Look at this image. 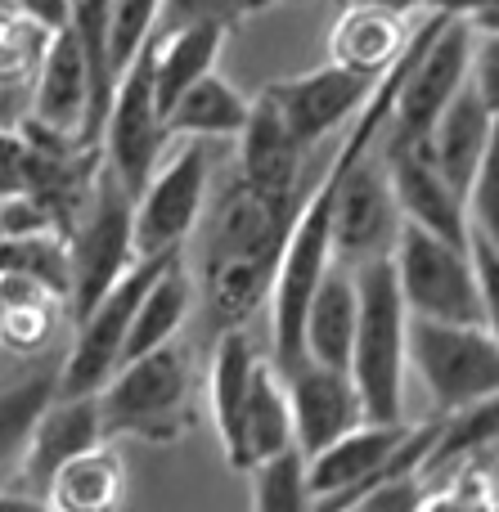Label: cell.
<instances>
[{"label":"cell","instance_id":"1","mask_svg":"<svg viewBox=\"0 0 499 512\" xmlns=\"http://www.w3.org/2000/svg\"><path fill=\"white\" fill-rule=\"evenodd\" d=\"M302 194L306 189L261 194L239 176H230V185L221 189L198 234V274L189 279L198 288V319L207 337L243 328L270 297V279Z\"/></svg>","mask_w":499,"mask_h":512},{"label":"cell","instance_id":"2","mask_svg":"<svg viewBox=\"0 0 499 512\" xmlns=\"http://www.w3.org/2000/svg\"><path fill=\"white\" fill-rule=\"evenodd\" d=\"M356 279V333L347 373L360 391L369 423H405V310L392 261L378 256L351 270Z\"/></svg>","mask_w":499,"mask_h":512},{"label":"cell","instance_id":"3","mask_svg":"<svg viewBox=\"0 0 499 512\" xmlns=\"http://www.w3.org/2000/svg\"><path fill=\"white\" fill-rule=\"evenodd\" d=\"M104 436H140L153 445H176L194 427V369L176 337L144 355H131L95 391Z\"/></svg>","mask_w":499,"mask_h":512},{"label":"cell","instance_id":"4","mask_svg":"<svg viewBox=\"0 0 499 512\" xmlns=\"http://www.w3.org/2000/svg\"><path fill=\"white\" fill-rule=\"evenodd\" d=\"M405 364L423 378L441 414L491 400L499 387L495 324H450V319H405Z\"/></svg>","mask_w":499,"mask_h":512},{"label":"cell","instance_id":"5","mask_svg":"<svg viewBox=\"0 0 499 512\" xmlns=\"http://www.w3.org/2000/svg\"><path fill=\"white\" fill-rule=\"evenodd\" d=\"M387 261H392L396 288H401L410 315L450 319V324H495V310L486 306L482 288H477L468 248L414 221H401Z\"/></svg>","mask_w":499,"mask_h":512},{"label":"cell","instance_id":"6","mask_svg":"<svg viewBox=\"0 0 499 512\" xmlns=\"http://www.w3.org/2000/svg\"><path fill=\"white\" fill-rule=\"evenodd\" d=\"M131 189L113 176V167H99L90 203L81 212L77 230L68 234V310L72 324L122 279L135 261V225H131Z\"/></svg>","mask_w":499,"mask_h":512},{"label":"cell","instance_id":"7","mask_svg":"<svg viewBox=\"0 0 499 512\" xmlns=\"http://www.w3.org/2000/svg\"><path fill=\"white\" fill-rule=\"evenodd\" d=\"M185 248H167V252H144L135 256L122 270V279L77 319V337H72L68 360L59 364V378H54V396H95L113 369L122 364V342H126V324H131V310L140 301V292L167 270Z\"/></svg>","mask_w":499,"mask_h":512},{"label":"cell","instance_id":"8","mask_svg":"<svg viewBox=\"0 0 499 512\" xmlns=\"http://www.w3.org/2000/svg\"><path fill=\"white\" fill-rule=\"evenodd\" d=\"M167 126H162V108L153 95V36L131 54L113 81L104 122H99V149L113 176L131 189V198L144 189V180L158 167V153L167 149Z\"/></svg>","mask_w":499,"mask_h":512},{"label":"cell","instance_id":"9","mask_svg":"<svg viewBox=\"0 0 499 512\" xmlns=\"http://www.w3.org/2000/svg\"><path fill=\"white\" fill-rule=\"evenodd\" d=\"M18 135H23V176H18V189L41 207L50 230L68 243V234L77 230L81 212L90 203L99 167H104V149L77 140V135H54L45 126L27 122V117L18 122Z\"/></svg>","mask_w":499,"mask_h":512},{"label":"cell","instance_id":"10","mask_svg":"<svg viewBox=\"0 0 499 512\" xmlns=\"http://www.w3.org/2000/svg\"><path fill=\"white\" fill-rule=\"evenodd\" d=\"M401 207L387 185L383 158H374V144L356 149L342 167V185L333 198V225H329V256L342 270L369 265L378 256H392L396 230H401Z\"/></svg>","mask_w":499,"mask_h":512},{"label":"cell","instance_id":"11","mask_svg":"<svg viewBox=\"0 0 499 512\" xmlns=\"http://www.w3.org/2000/svg\"><path fill=\"white\" fill-rule=\"evenodd\" d=\"M185 149H176L131 203V225H135V252H167L185 248L194 234L198 212H203L207 185H212V149L198 135H185Z\"/></svg>","mask_w":499,"mask_h":512},{"label":"cell","instance_id":"12","mask_svg":"<svg viewBox=\"0 0 499 512\" xmlns=\"http://www.w3.org/2000/svg\"><path fill=\"white\" fill-rule=\"evenodd\" d=\"M374 81L378 77L338 68V63H324V68L306 72V77L270 81L261 95L275 104V113L284 117V126L293 131V140L311 153L315 144L329 140L338 126H347L351 117L365 108V99L374 95Z\"/></svg>","mask_w":499,"mask_h":512},{"label":"cell","instance_id":"13","mask_svg":"<svg viewBox=\"0 0 499 512\" xmlns=\"http://www.w3.org/2000/svg\"><path fill=\"white\" fill-rule=\"evenodd\" d=\"M405 436V423H356L329 441L324 450L306 454V490H311V508H356V499L378 481L383 463L392 459L396 441Z\"/></svg>","mask_w":499,"mask_h":512},{"label":"cell","instance_id":"14","mask_svg":"<svg viewBox=\"0 0 499 512\" xmlns=\"http://www.w3.org/2000/svg\"><path fill=\"white\" fill-rule=\"evenodd\" d=\"M284 391L288 414H293V445L302 454L324 450L342 432L365 423V405H360V391L347 369L302 360L297 369L284 373Z\"/></svg>","mask_w":499,"mask_h":512},{"label":"cell","instance_id":"15","mask_svg":"<svg viewBox=\"0 0 499 512\" xmlns=\"http://www.w3.org/2000/svg\"><path fill=\"white\" fill-rule=\"evenodd\" d=\"M383 167H387V185H392L396 207H401L405 221H414V225H423V230L468 248V207H464V198L450 189V180L441 176V167L432 162L428 140L401 144V149H383Z\"/></svg>","mask_w":499,"mask_h":512},{"label":"cell","instance_id":"16","mask_svg":"<svg viewBox=\"0 0 499 512\" xmlns=\"http://www.w3.org/2000/svg\"><path fill=\"white\" fill-rule=\"evenodd\" d=\"M99 441H104L99 400L95 396H54L50 405L41 409V418H36L32 436H27V445H23V459H18L27 495L45 504V486H50L54 472Z\"/></svg>","mask_w":499,"mask_h":512},{"label":"cell","instance_id":"17","mask_svg":"<svg viewBox=\"0 0 499 512\" xmlns=\"http://www.w3.org/2000/svg\"><path fill=\"white\" fill-rule=\"evenodd\" d=\"M86 117H90L86 54H81L77 36L63 27V32L45 36V50H41L36 81H32V104H27V122L45 126L54 135L86 140Z\"/></svg>","mask_w":499,"mask_h":512},{"label":"cell","instance_id":"18","mask_svg":"<svg viewBox=\"0 0 499 512\" xmlns=\"http://www.w3.org/2000/svg\"><path fill=\"white\" fill-rule=\"evenodd\" d=\"M495 113H499V104H491V99L477 90L473 77H464V86L450 95V104L441 108L428 131L432 162L441 167V176L450 180V189H455L459 198L468 194L482 158L495 149Z\"/></svg>","mask_w":499,"mask_h":512},{"label":"cell","instance_id":"19","mask_svg":"<svg viewBox=\"0 0 499 512\" xmlns=\"http://www.w3.org/2000/svg\"><path fill=\"white\" fill-rule=\"evenodd\" d=\"M239 140V167L234 176L261 194H297L306 185V149L293 140L284 117L266 95L248 104V122L234 135Z\"/></svg>","mask_w":499,"mask_h":512},{"label":"cell","instance_id":"20","mask_svg":"<svg viewBox=\"0 0 499 512\" xmlns=\"http://www.w3.org/2000/svg\"><path fill=\"white\" fill-rule=\"evenodd\" d=\"M293 445V414H288V391H284V373L275 364L257 360L248 382L243 409L234 418V432L225 441V459L239 472H248L257 459Z\"/></svg>","mask_w":499,"mask_h":512},{"label":"cell","instance_id":"21","mask_svg":"<svg viewBox=\"0 0 499 512\" xmlns=\"http://www.w3.org/2000/svg\"><path fill=\"white\" fill-rule=\"evenodd\" d=\"M405 41H410L405 14L374 5V0H347L329 32V63L365 72V77H383L405 50Z\"/></svg>","mask_w":499,"mask_h":512},{"label":"cell","instance_id":"22","mask_svg":"<svg viewBox=\"0 0 499 512\" xmlns=\"http://www.w3.org/2000/svg\"><path fill=\"white\" fill-rule=\"evenodd\" d=\"M351 333H356V279L342 265H329L302 315V360L347 369Z\"/></svg>","mask_w":499,"mask_h":512},{"label":"cell","instance_id":"23","mask_svg":"<svg viewBox=\"0 0 499 512\" xmlns=\"http://www.w3.org/2000/svg\"><path fill=\"white\" fill-rule=\"evenodd\" d=\"M59 288L32 279V274H0V346L14 355H36L54 342L63 324Z\"/></svg>","mask_w":499,"mask_h":512},{"label":"cell","instance_id":"24","mask_svg":"<svg viewBox=\"0 0 499 512\" xmlns=\"http://www.w3.org/2000/svg\"><path fill=\"white\" fill-rule=\"evenodd\" d=\"M189 310H194V283H189V265H185V252H180L135 301L131 324H126V342H122V360L171 342L180 333V324L189 319Z\"/></svg>","mask_w":499,"mask_h":512},{"label":"cell","instance_id":"25","mask_svg":"<svg viewBox=\"0 0 499 512\" xmlns=\"http://www.w3.org/2000/svg\"><path fill=\"white\" fill-rule=\"evenodd\" d=\"M248 122V99L221 81L216 72L198 77L189 90H180L167 108H162V126L167 135H198V140H234Z\"/></svg>","mask_w":499,"mask_h":512},{"label":"cell","instance_id":"26","mask_svg":"<svg viewBox=\"0 0 499 512\" xmlns=\"http://www.w3.org/2000/svg\"><path fill=\"white\" fill-rule=\"evenodd\" d=\"M221 41L225 27L216 23H189L167 36H153V95H158V108H167L180 90H189L198 77H207L216 68Z\"/></svg>","mask_w":499,"mask_h":512},{"label":"cell","instance_id":"27","mask_svg":"<svg viewBox=\"0 0 499 512\" xmlns=\"http://www.w3.org/2000/svg\"><path fill=\"white\" fill-rule=\"evenodd\" d=\"M126 468L104 441L68 459L45 486V504L59 512H104L122 499Z\"/></svg>","mask_w":499,"mask_h":512},{"label":"cell","instance_id":"28","mask_svg":"<svg viewBox=\"0 0 499 512\" xmlns=\"http://www.w3.org/2000/svg\"><path fill=\"white\" fill-rule=\"evenodd\" d=\"M108 5L113 0H68V32L77 36L90 72V117H86V144H99V122H104L108 95H113V68H108Z\"/></svg>","mask_w":499,"mask_h":512},{"label":"cell","instance_id":"29","mask_svg":"<svg viewBox=\"0 0 499 512\" xmlns=\"http://www.w3.org/2000/svg\"><path fill=\"white\" fill-rule=\"evenodd\" d=\"M252 504L261 512H306L311 490H306V454L297 445L266 454L252 463Z\"/></svg>","mask_w":499,"mask_h":512},{"label":"cell","instance_id":"30","mask_svg":"<svg viewBox=\"0 0 499 512\" xmlns=\"http://www.w3.org/2000/svg\"><path fill=\"white\" fill-rule=\"evenodd\" d=\"M54 378L59 373H32V378L0 391V472L23 459V445L32 436L36 418L54 400Z\"/></svg>","mask_w":499,"mask_h":512},{"label":"cell","instance_id":"31","mask_svg":"<svg viewBox=\"0 0 499 512\" xmlns=\"http://www.w3.org/2000/svg\"><path fill=\"white\" fill-rule=\"evenodd\" d=\"M270 0H158V18H153L149 36H167L189 23H216V27H239L243 18L261 14Z\"/></svg>","mask_w":499,"mask_h":512},{"label":"cell","instance_id":"32","mask_svg":"<svg viewBox=\"0 0 499 512\" xmlns=\"http://www.w3.org/2000/svg\"><path fill=\"white\" fill-rule=\"evenodd\" d=\"M153 18H158V0H113L108 5V68H113V81L131 63V54L149 41Z\"/></svg>","mask_w":499,"mask_h":512},{"label":"cell","instance_id":"33","mask_svg":"<svg viewBox=\"0 0 499 512\" xmlns=\"http://www.w3.org/2000/svg\"><path fill=\"white\" fill-rule=\"evenodd\" d=\"M428 5V14H441V18H459V23H468L473 32H495V9L499 0H423Z\"/></svg>","mask_w":499,"mask_h":512},{"label":"cell","instance_id":"34","mask_svg":"<svg viewBox=\"0 0 499 512\" xmlns=\"http://www.w3.org/2000/svg\"><path fill=\"white\" fill-rule=\"evenodd\" d=\"M32 81L27 72H0V126L14 131L27 117V104H32Z\"/></svg>","mask_w":499,"mask_h":512},{"label":"cell","instance_id":"35","mask_svg":"<svg viewBox=\"0 0 499 512\" xmlns=\"http://www.w3.org/2000/svg\"><path fill=\"white\" fill-rule=\"evenodd\" d=\"M18 18L36 23L41 32H63L68 27V0H9Z\"/></svg>","mask_w":499,"mask_h":512},{"label":"cell","instance_id":"36","mask_svg":"<svg viewBox=\"0 0 499 512\" xmlns=\"http://www.w3.org/2000/svg\"><path fill=\"white\" fill-rule=\"evenodd\" d=\"M18 176H23V135L18 126H0V198L18 194Z\"/></svg>","mask_w":499,"mask_h":512},{"label":"cell","instance_id":"37","mask_svg":"<svg viewBox=\"0 0 499 512\" xmlns=\"http://www.w3.org/2000/svg\"><path fill=\"white\" fill-rule=\"evenodd\" d=\"M374 5H383V9H396V14H410V9H419L423 0H374Z\"/></svg>","mask_w":499,"mask_h":512},{"label":"cell","instance_id":"38","mask_svg":"<svg viewBox=\"0 0 499 512\" xmlns=\"http://www.w3.org/2000/svg\"><path fill=\"white\" fill-rule=\"evenodd\" d=\"M342 5H347V0H342Z\"/></svg>","mask_w":499,"mask_h":512}]
</instances>
